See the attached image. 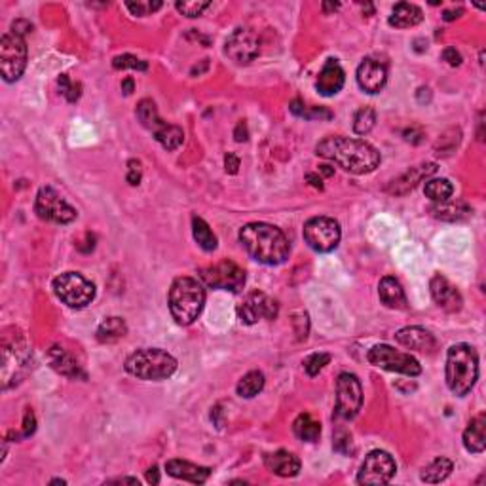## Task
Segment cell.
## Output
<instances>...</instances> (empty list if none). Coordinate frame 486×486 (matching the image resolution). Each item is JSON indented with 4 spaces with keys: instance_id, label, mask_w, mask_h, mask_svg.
I'll use <instances>...</instances> for the list:
<instances>
[{
    "instance_id": "1",
    "label": "cell",
    "mask_w": 486,
    "mask_h": 486,
    "mask_svg": "<svg viewBox=\"0 0 486 486\" xmlns=\"http://www.w3.org/2000/svg\"><path fill=\"white\" fill-rule=\"evenodd\" d=\"M315 154L334 162L344 171L354 175L373 173L380 166V152L361 139H350L342 135L325 137L315 146Z\"/></svg>"
},
{
    "instance_id": "2",
    "label": "cell",
    "mask_w": 486,
    "mask_h": 486,
    "mask_svg": "<svg viewBox=\"0 0 486 486\" xmlns=\"http://www.w3.org/2000/svg\"><path fill=\"white\" fill-rule=\"evenodd\" d=\"M240 243L251 258L266 266H278L289 258V240L278 226L266 223L245 224L240 230Z\"/></svg>"
},
{
    "instance_id": "3",
    "label": "cell",
    "mask_w": 486,
    "mask_h": 486,
    "mask_svg": "<svg viewBox=\"0 0 486 486\" xmlns=\"http://www.w3.org/2000/svg\"><path fill=\"white\" fill-rule=\"evenodd\" d=\"M167 302H169L171 318L177 325H192L200 318L203 304H205V289L198 279L181 276L171 283Z\"/></svg>"
},
{
    "instance_id": "4",
    "label": "cell",
    "mask_w": 486,
    "mask_h": 486,
    "mask_svg": "<svg viewBox=\"0 0 486 486\" xmlns=\"http://www.w3.org/2000/svg\"><path fill=\"white\" fill-rule=\"evenodd\" d=\"M446 386L456 397H466L479 378V355L469 344H454L446 354Z\"/></svg>"
},
{
    "instance_id": "5",
    "label": "cell",
    "mask_w": 486,
    "mask_h": 486,
    "mask_svg": "<svg viewBox=\"0 0 486 486\" xmlns=\"http://www.w3.org/2000/svg\"><path fill=\"white\" fill-rule=\"evenodd\" d=\"M125 370L139 380L160 382L177 370V359L160 347H145L125 359Z\"/></svg>"
},
{
    "instance_id": "6",
    "label": "cell",
    "mask_w": 486,
    "mask_h": 486,
    "mask_svg": "<svg viewBox=\"0 0 486 486\" xmlns=\"http://www.w3.org/2000/svg\"><path fill=\"white\" fill-rule=\"evenodd\" d=\"M54 292L69 308H86L95 299V285L78 272H65L54 279Z\"/></svg>"
},
{
    "instance_id": "7",
    "label": "cell",
    "mask_w": 486,
    "mask_h": 486,
    "mask_svg": "<svg viewBox=\"0 0 486 486\" xmlns=\"http://www.w3.org/2000/svg\"><path fill=\"white\" fill-rule=\"evenodd\" d=\"M367 359L370 365L389 370V373H399V375L407 376H418L422 373V367H420L416 357H412L410 354H403V352H397L395 347L388 346V344H376V346L370 347Z\"/></svg>"
},
{
    "instance_id": "8",
    "label": "cell",
    "mask_w": 486,
    "mask_h": 486,
    "mask_svg": "<svg viewBox=\"0 0 486 486\" xmlns=\"http://www.w3.org/2000/svg\"><path fill=\"white\" fill-rule=\"evenodd\" d=\"M27 67V46L23 36L4 33L0 38V69L6 82L19 80Z\"/></svg>"
},
{
    "instance_id": "9",
    "label": "cell",
    "mask_w": 486,
    "mask_h": 486,
    "mask_svg": "<svg viewBox=\"0 0 486 486\" xmlns=\"http://www.w3.org/2000/svg\"><path fill=\"white\" fill-rule=\"evenodd\" d=\"M342 237L340 224L331 217H313L304 224L306 243L318 253H331L338 247Z\"/></svg>"
},
{
    "instance_id": "10",
    "label": "cell",
    "mask_w": 486,
    "mask_h": 486,
    "mask_svg": "<svg viewBox=\"0 0 486 486\" xmlns=\"http://www.w3.org/2000/svg\"><path fill=\"white\" fill-rule=\"evenodd\" d=\"M36 215L54 224H69L77 219V209L69 205L52 187H42L35 200Z\"/></svg>"
},
{
    "instance_id": "11",
    "label": "cell",
    "mask_w": 486,
    "mask_h": 486,
    "mask_svg": "<svg viewBox=\"0 0 486 486\" xmlns=\"http://www.w3.org/2000/svg\"><path fill=\"white\" fill-rule=\"evenodd\" d=\"M363 405V389L357 376L342 373L336 380V416L354 420Z\"/></svg>"
},
{
    "instance_id": "12",
    "label": "cell",
    "mask_w": 486,
    "mask_h": 486,
    "mask_svg": "<svg viewBox=\"0 0 486 486\" xmlns=\"http://www.w3.org/2000/svg\"><path fill=\"white\" fill-rule=\"evenodd\" d=\"M200 278L211 289L240 292L245 285V272L232 260H221L200 272Z\"/></svg>"
},
{
    "instance_id": "13",
    "label": "cell",
    "mask_w": 486,
    "mask_h": 486,
    "mask_svg": "<svg viewBox=\"0 0 486 486\" xmlns=\"http://www.w3.org/2000/svg\"><path fill=\"white\" fill-rule=\"evenodd\" d=\"M397 471L395 460L386 450L368 452L367 458L363 462L357 483L359 485H388L393 479Z\"/></svg>"
},
{
    "instance_id": "14",
    "label": "cell",
    "mask_w": 486,
    "mask_h": 486,
    "mask_svg": "<svg viewBox=\"0 0 486 486\" xmlns=\"http://www.w3.org/2000/svg\"><path fill=\"white\" fill-rule=\"evenodd\" d=\"M279 313V304L276 300L268 297L266 292L255 291L245 297L240 308H237V315L245 325H255L260 320H276Z\"/></svg>"
},
{
    "instance_id": "15",
    "label": "cell",
    "mask_w": 486,
    "mask_h": 486,
    "mask_svg": "<svg viewBox=\"0 0 486 486\" xmlns=\"http://www.w3.org/2000/svg\"><path fill=\"white\" fill-rule=\"evenodd\" d=\"M224 54L237 65H247L258 56V38L249 29H236L226 38Z\"/></svg>"
},
{
    "instance_id": "16",
    "label": "cell",
    "mask_w": 486,
    "mask_h": 486,
    "mask_svg": "<svg viewBox=\"0 0 486 486\" xmlns=\"http://www.w3.org/2000/svg\"><path fill=\"white\" fill-rule=\"evenodd\" d=\"M388 82V69L386 65L378 59L367 57L357 67V84L365 93H378L384 90V86Z\"/></svg>"
},
{
    "instance_id": "17",
    "label": "cell",
    "mask_w": 486,
    "mask_h": 486,
    "mask_svg": "<svg viewBox=\"0 0 486 486\" xmlns=\"http://www.w3.org/2000/svg\"><path fill=\"white\" fill-rule=\"evenodd\" d=\"M430 291L431 297L435 300V304L439 308H443L445 312H460L462 310V304H464V299L460 291L454 287V285L448 281L443 276H433L430 281Z\"/></svg>"
},
{
    "instance_id": "18",
    "label": "cell",
    "mask_w": 486,
    "mask_h": 486,
    "mask_svg": "<svg viewBox=\"0 0 486 486\" xmlns=\"http://www.w3.org/2000/svg\"><path fill=\"white\" fill-rule=\"evenodd\" d=\"M435 171H437V164H431V162H425V164H420V166L410 167L409 171H405L399 179H395V181L389 185L388 192L395 196L409 194L410 190L416 188L418 182H422L424 179L431 177Z\"/></svg>"
},
{
    "instance_id": "19",
    "label": "cell",
    "mask_w": 486,
    "mask_h": 486,
    "mask_svg": "<svg viewBox=\"0 0 486 486\" xmlns=\"http://www.w3.org/2000/svg\"><path fill=\"white\" fill-rule=\"evenodd\" d=\"M344 82H346V77H344V70L338 65V61L336 59H329L325 63V67L321 69L320 77H318L315 90L320 91L321 95L331 97V95H336L344 88Z\"/></svg>"
},
{
    "instance_id": "20",
    "label": "cell",
    "mask_w": 486,
    "mask_h": 486,
    "mask_svg": "<svg viewBox=\"0 0 486 486\" xmlns=\"http://www.w3.org/2000/svg\"><path fill=\"white\" fill-rule=\"evenodd\" d=\"M264 466L278 477H297L300 471V460L289 450H278L264 456Z\"/></svg>"
},
{
    "instance_id": "21",
    "label": "cell",
    "mask_w": 486,
    "mask_h": 486,
    "mask_svg": "<svg viewBox=\"0 0 486 486\" xmlns=\"http://www.w3.org/2000/svg\"><path fill=\"white\" fill-rule=\"evenodd\" d=\"M395 340L401 346L416 352H431L435 350V338L430 331H425L424 327H405L395 333Z\"/></svg>"
},
{
    "instance_id": "22",
    "label": "cell",
    "mask_w": 486,
    "mask_h": 486,
    "mask_svg": "<svg viewBox=\"0 0 486 486\" xmlns=\"http://www.w3.org/2000/svg\"><path fill=\"white\" fill-rule=\"evenodd\" d=\"M166 471L167 475H171L175 479L188 480V483H194V485H203L211 475L209 467L196 466V464H190L187 460H169L166 464Z\"/></svg>"
},
{
    "instance_id": "23",
    "label": "cell",
    "mask_w": 486,
    "mask_h": 486,
    "mask_svg": "<svg viewBox=\"0 0 486 486\" xmlns=\"http://www.w3.org/2000/svg\"><path fill=\"white\" fill-rule=\"evenodd\" d=\"M48 357H49V363H52V367L56 368L59 375L67 376V378H72V380H77V378L86 380V373L82 370V367L78 365L77 359H75V357H72L65 347L54 346L48 352Z\"/></svg>"
},
{
    "instance_id": "24",
    "label": "cell",
    "mask_w": 486,
    "mask_h": 486,
    "mask_svg": "<svg viewBox=\"0 0 486 486\" xmlns=\"http://www.w3.org/2000/svg\"><path fill=\"white\" fill-rule=\"evenodd\" d=\"M378 297L382 304L391 310H407V295L393 276H386L378 283Z\"/></svg>"
},
{
    "instance_id": "25",
    "label": "cell",
    "mask_w": 486,
    "mask_h": 486,
    "mask_svg": "<svg viewBox=\"0 0 486 486\" xmlns=\"http://www.w3.org/2000/svg\"><path fill=\"white\" fill-rule=\"evenodd\" d=\"M464 446L471 454H480L486 448V414L480 412L467 424L464 431Z\"/></svg>"
},
{
    "instance_id": "26",
    "label": "cell",
    "mask_w": 486,
    "mask_h": 486,
    "mask_svg": "<svg viewBox=\"0 0 486 486\" xmlns=\"http://www.w3.org/2000/svg\"><path fill=\"white\" fill-rule=\"evenodd\" d=\"M430 211H431V215L435 217V219H439V221H446V223H460V221H466V219H469L473 213V209L469 207L466 202H462V200H456V202L446 200V202L435 203Z\"/></svg>"
},
{
    "instance_id": "27",
    "label": "cell",
    "mask_w": 486,
    "mask_h": 486,
    "mask_svg": "<svg viewBox=\"0 0 486 486\" xmlns=\"http://www.w3.org/2000/svg\"><path fill=\"white\" fill-rule=\"evenodd\" d=\"M424 19V12L410 2H399L393 12L389 15V25L395 29H410L416 27L418 23H422Z\"/></svg>"
},
{
    "instance_id": "28",
    "label": "cell",
    "mask_w": 486,
    "mask_h": 486,
    "mask_svg": "<svg viewBox=\"0 0 486 486\" xmlns=\"http://www.w3.org/2000/svg\"><path fill=\"white\" fill-rule=\"evenodd\" d=\"M137 118L143 124V127H146L152 135H158V133L166 127V122L158 116V109L154 104L152 99H143L139 104H137Z\"/></svg>"
},
{
    "instance_id": "29",
    "label": "cell",
    "mask_w": 486,
    "mask_h": 486,
    "mask_svg": "<svg viewBox=\"0 0 486 486\" xmlns=\"http://www.w3.org/2000/svg\"><path fill=\"white\" fill-rule=\"evenodd\" d=\"M452 469H454V464H452L448 458H435L431 462L430 466H425L420 473V479L424 483H430V485H437V483H443L445 479L450 477Z\"/></svg>"
},
{
    "instance_id": "30",
    "label": "cell",
    "mask_w": 486,
    "mask_h": 486,
    "mask_svg": "<svg viewBox=\"0 0 486 486\" xmlns=\"http://www.w3.org/2000/svg\"><path fill=\"white\" fill-rule=\"evenodd\" d=\"M125 333H127V325L122 318H107L97 329V340L101 344H112L124 338Z\"/></svg>"
},
{
    "instance_id": "31",
    "label": "cell",
    "mask_w": 486,
    "mask_h": 486,
    "mask_svg": "<svg viewBox=\"0 0 486 486\" xmlns=\"http://www.w3.org/2000/svg\"><path fill=\"white\" fill-rule=\"evenodd\" d=\"M292 431L300 441L306 443H315L321 435V424L315 422L310 414H299L297 420L292 422Z\"/></svg>"
},
{
    "instance_id": "32",
    "label": "cell",
    "mask_w": 486,
    "mask_h": 486,
    "mask_svg": "<svg viewBox=\"0 0 486 486\" xmlns=\"http://www.w3.org/2000/svg\"><path fill=\"white\" fill-rule=\"evenodd\" d=\"M264 384H266V378H264L262 373H260V370H251V373H247V375L243 376L242 380L237 382V395L242 397V399H251V397L258 395V393L262 391Z\"/></svg>"
},
{
    "instance_id": "33",
    "label": "cell",
    "mask_w": 486,
    "mask_h": 486,
    "mask_svg": "<svg viewBox=\"0 0 486 486\" xmlns=\"http://www.w3.org/2000/svg\"><path fill=\"white\" fill-rule=\"evenodd\" d=\"M192 234H194L196 243L202 247L203 251H211L217 249V236L213 234V230L209 228V224L203 221L202 217H192Z\"/></svg>"
},
{
    "instance_id": "34",
    "label": "cell",
    "mask_w": 486,
    "mask_h": 486,
    "mask_svg": "<svg viewBox=\"0 0 486 486\" xmlns=\"http://www.w3.org/2000/svg\"><path fill=\"white\" fill-rule=\"evenodd\" d=\"M424 194L435 203L446 202L454 194V187L448 179H428L424 185Z\"/></svg>"
},
{
    "instance_id": "35",
    "label": "cell",
    "mask_w": 486,
    "mask_h": 486,
    "mask_svg": "<svg viewBox=\"0 0 486 486\" xmlns=\"http://www.w3.org/2000/svg\"><path fill=\"white\" fill-rule=\"evenodd\" d=\"M154 139L158 141L166 150H177L182 145V141H185V132H182L179 125L167 124L158 135H154Z\"/></svg>"
},
{
    "instance_id": "36",
    "label": "cell",
    "mask_w": 486,
    "mask_h": 486,
    "mask_svg": "<svg viewBox=\"0 0 486 486\" xmlns=\"http://www.w3.org/2000/svg\"><path fill=\"white\" fill-rule=\"evenodd\" d=\"M460 141H462V130H460V127H452V130L443 133L441 139L435 143V154L441 156V158L450 156V154L458 148Z\"/></svg>"
},
{
    "instance_id": "37",
    "label": "cell",
    "mask_w": 486,
    "mask_h": 486,
    "mask_svg": "<svg viewBox=\"0 0 486 486\" xmlns=\"http://www.w3.org/2000/svg\"><path fill=\"white\" fill-rule=\"evenodd\" d=\"M376 124V112L373 107H361L355 112L354 118V132L357 135H367Z\"/></svg>"
},
{
    "instance_id": "38",
    "label": "cell",
    "mask_w": 486,
    "mask_h": 486,
    "mask_svg": "<svg viewBox=\"0 0 486 486\" xmlns=\"http://www.w3.org/2000/svg\"><path fill=\"white\" fill-rule=\"evenodd\" d=\"M164 6L160 0H137V2H125V8L132 12L133 15H139V17H145V15H150L154 12H158L160 8Z\"/></svg>"
},
{
    "instance_id": "39",
    "label": "cell",
    "mask_w": 486,
    "mask_h": 486,
    "mask_svg": "<svg viewBox=\"0 0 486 486\" xmlns=\"http://www.w3.org/2000/svg\"><path fill=\"white\" fill-rule=\"evenodd\" d=\"M331 363L329 354H313L304 361V370L308 376H318Z\"/></svg>"
},
{
    "instance_id": "40",
    "label": "cell",
    "mask_w": 486,
    "mask_h": 486,
    "mask_svg": "<svg viewBox=\"0 0 486 486\" xmlns=\"http://www.w3.org/2000/svg\"><path fill=\"white\" fill-rule=\"evenodd\" d=\"M112 67L118 70H124V69H135V70H146L148 69V65H146V61H141V59H137L135 56H130V54H124V56H118L112 59Z\"/></svg>"
},
{
    "instance_id": "41",
    "label": "cell",
    "mask_w": 486,
    "mask_h": 486,
    "mask_svg": "<svg viewBox=\"0 0 486 486\" xmlns=\"http://www.w3.org/2000/svg\"><path fill=\"white\" fill-rule=\"evenodd\" d=\"M175 6L187 17H200L211 4L209 2H202V0H192V2H177Z\"/></svg>"
},
{
    "instance_id": "42",
    "label": "cell",
    "mask_w": 486,
    "mask_h": 486,
    "mask_svg": "<svg viewBox=\"0 0 486 486\" xmlns=\"http://www.w3.org/2000/svg\"><path fill=\"white\" fill-rule=\"evenodd\" d=\"M334 450L340 452V454H346V456H350V454H354V443H352V435H350V431L346 430H336V433H334Z\"/></svg>"
},
{
    "instance_id": "43",
    "label": "cell",
    "mask_w": 486,
    "mask_h": 486,
    "mask_svg": "<svg viewBox=\"0 0 486 486\" xmlns=\"http://www.w3.org/2000/svg\"><path fill=\"white\" fill-rule=\"evenodd\" d=\"M292 325H295V333L299 336V340H306L308 336V331H310V320H308V313H295L292 318Z\"/></svg>"
},
{
    "instance_id": "44",
    "label": "cell",
    "mask_w": 486,
    "mask_h": 486,
    "mask_svg": "<svg viewBox=\"0 0 486 486\" xmlns=\"http://www.w3.org/2000/svg\"><path fill=\"white\" fill-rule=\"evenodd\" d=\"M127 166H130V169H127V182H130L132 187H137L141 182V164L139 162L132 160Z\"/></svg>"
},
{
    "instance_id": "45",
    "label": "cell",
    "mask_w": 486,
    "mask_h": 486,
    "mask_svg": "<svg viewBox=\"0 0 486 486\" xmlns=\"http://www.w3.org/2000/svg\"><path fill=\"white\" fill-rule=\"evenodd\" d=\"M35 430H36L35 414H33V410L27 409L25 418H23V437H31V435L35 433Z\"/></svg>"
},
{
    "instance_id": "46",
    "label": "cell",
    "mask_w": 486,
    "mask_h": 486,
    "mask_svg": "<svg viewBox=\"0 0 486 486\" xmlns=\"http://www.w3.org/2000/svg\"><path fill=\"white\" fill-rule=\"evenodd\" d=\"M443 59H445L450 67H460L462 65V56H460V52L456 48H445V52H443Z\"/></svg>"
},
{
    "instance_id": "47",
    "label": "cell",
    "mask_w": 486,
    "mask_h": 486,
    "mask_svg": "<svg viewBox=\"0 0 486 486\" xmlns=\"http://www.w3.org/2000/svg\"><path fill=\"white\" fill-rule=\"evenodd\" d=\"M306 120H318V118H323V120H331L333 118V112L327 111V109H306V114H304Z\"/></svg>"
},
{
    "instance_id": "48",
    "label": "cell",
    "mask_w": 486,
    "mask_h": 486,
    "mask_svg": "<svg viewBox=\"0 0 486 486\" xmlns=\"http://www.w3.org/2000/svg\"><path fill=\"white\" fill-rule=\"evenodd\" d=\"M224 169H226V173L230 175L237 173V169H240V158H237L236 154L228 152L224 156Z\"/></svg>"
},
{
    "instance_id": "49",
    "label": "cell",
    "mask_w": 486,
    "mask_h": 486,
    "mask_svg": "<svg viewBox=\"0 0 486 486\" xmlns=\"http://www.w3.org/2000/svg\"><path fill=\"white\" fill-rule=\"evenodd\" d=\"M31 31H33V25H31V23L25 19H17L14 25H12V33L17 36L27 35V33H31Z\"/></svg>"
},
{
    "instance_id": "50",
    "label": "cell",
    "mask_w": 486,
    "mask_h": 486,
    "mask_svg": "<svg viewBox=\"0 0 486 486\" xmlns=\"http://www.w3.org/2000/svg\"><path fill=\"white\" fill-rule=\"evenodd\" d=\"M403 135H405V141H409V143H412V145L422 143V137H424L422 130H418V127H410V130H405Z\"/></svg>"
},
{
    "instance_id": "51",
    "label": "cell",
    "mask_w": 486,
    "mask_h": 486,
    "mask_svg": "<svg viewBox=\"0 0 486 486\" xmlns=\"http://www.w3.org/2000/svg\"><path fill=\"white\" fill-rule=\"evenodd\" d=\"M57 86H59V90H61L63 95L67 97V95L70 93V90H72V86H75V84L70 82V78L67 77V75H61V77L57 78Z\"/></svg>"
},
{
    "instance_id": "52",
    "label": "cell",
    "mask_w": 486,
    "mask_h": 486,
    "mask_svg": "<svg viewBox=\"0 0 486 486\" xmlns=\"http://www.w3.org/2000/svg\"><path fill=\"white\" fill-rule=\"evenodd\" d=\"M306 109H308V107H306V104L302 103L300 99H295V101H292V103L289 104V111H291L292 114H295V116H300V118H304Z\"/></svg>"
},
{
    "instance_id": "53",
    "label": "cell",
    "mask_w": 486,
    "mask_h": 486,
    "mask_svg": "<svg viewBox=\"0 0 486 486\" xmlns=\"http://www.w3.org/2000/svg\"><path fill=\"white\" fill-rule=\"evenodd\" d=\"M211 420H213V424H215L217 428H223L224 425L223 409H221V405H217L215 409H213V412H211Z\"/></svg>"
},
{
    "instance_id": "54",
    "label": "cell",
    "mask_w": 486,
    "mask_h": 486,
    "mask_svg": "<svg viewBox=\"0 0 486 486\" xmlns=\"http://www.w3.org/2000/svg\"><path fill=\"white\" fill-rule=\"evenodd\" d=\"M234 137H236L237 143H243V141H247V125H245V122H240V124L236 125V132H234Z\"/></svg>"
},
{
    "instance_id": "55",
    "label": "cell",
    "mask_w": 486,
    "mask_h": 486,
    "mask_svg": "<svg viewBox=\"0 0 486 486\" xmlns=\"http://www.w3.org/2000/svg\"><path fill=\"white\" fill-rule=\"evenodd\" d=\"M146 480H148L150 485H158V483H160V471H158V467L152 466L146 471Z\"/></svg>"
},
{
    "instance_id": "56",
    "label": "cell",
    "mask_w": 486,
    "mask_h": 486,
    "mask_svg": "<svg viewBox=\"0 0 486 486\" xmlns=\"http://www.w3.org/2000/svg\"><path fill=\"white\" fill-rule=\"evenodd\" d=\"M207 69H209V59H203L200 65H194V67H192L190 75H192V77H200V75H203Z\"/></svg>"
},
{
    "instance_id": "57",
    "label": "cell",
    "mask_w": 486,
    "mask_h": 486,
    "mask_svg": "<svg viewBox=\"0 0 486 486\" xmlns=\"http://www.w3.org/2000/svg\"><path fill=\"white\" fill-rule=\"evenodd\" d=\"M306 181L310 182V185H312L313 188H320V190H323V181H321L320 175L308 173V175H306Z\"/></svg>"
},
{
    "instance_id": "58",
    "label": "cell",
    "mask_w": 486,
    "mask_h": 486,
    "mask_svg": "<svg viewBox=\"0 0 486 486\" xmlns=\"http://www.w3.org/2000/svg\"><path fill=\"white\" fill-rule=\"evenodd\" d=\"M418 101H420V103H422V104L430 103V101H431V90H430V88H420V90H418Z\"/></svg>"
},
{
    "instance_id": "59",
    "label": "cell",
    "mask_w": 486,
    "mask_h": 486,
    "mask_svg": "<svg viewBox=\"0 0 486 486\" xmlns=\"http://www.w3.org/2000/svg\"><path fill=\"white\" fill-rule=\"evenodd\" d=\"M464 14V10L462 8H458V10H446L445 14H443V19L445 21H454L456 17H460V15Z\"/></svg>"
},
{
    "instance_id": "60",
    "label": "cell",
    "mask_w": 486,
    "mask_h": 486,
    "mask_svg": "<svg viewBox=\"0 0 486 486\" xmlns=\"http://www.w3.org/2000/svg\"><path fill=\"white\" fill-rule=\"evenodd\" d=\"M133 90H135V84H133L132 78H125L124 82H122V91H124V95H132Z\"/></svg>"
},
{
    "instance_id": "61",
    "label": "cell",
    "mask_w": 486,
    "mask_h": 486,
    "mask_svg": "<svg viewBox=\"0 0 486 486\" xmlns=\"http://www.w3.org/2000/svg\"><path fill=\"white\" fill-rule=\"evenodd\" d=\"M338 8H340L338 2H334V4L333 2H323V10H325V12H334V10H338Z\"/></svg>"
},
{
    "instance_id": "62",
    "label": "cell",
    "mask_w": 486,
    "mask_h": 486,
    "mask_svg": "<svg viewBox=\"0 0 486 486\" xmlns=\"http://www.w3.org/2000/svg\"><path fill=\"white\" fill-rule=\"evenodd\" d=\"M320 171H321V173H323V175H325V177H333V175H334V169H333V167L327 166V164H323V166H320Z\"/></svg>"
},
{
    "instance_id": "63",
    "label": "cell",
    "mask_w": 486,
    "mask_h": 486,
    "mask_svg": "<svg viewBox=\"0 0 486 486\" xmlns=\"http://www.w3.org/2000/svg\"><path fill=\"white\" fill-rule=\"evenodd\" d=\"M49 485H61V486H65V485H67V483H65V480H63V479H54V480H52V483H49Z\"/></svg>"
}]
</instances>
